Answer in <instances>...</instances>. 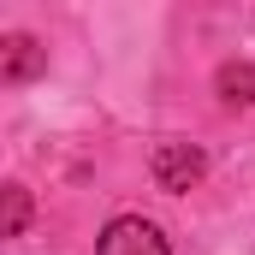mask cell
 I'll return each mask as SVG.
<instances>
[{
  "label": "cell",
  "instance_id": "cell-1",
  "mask_svg": "<svg viewBox=\"0 0 255 255\" xmlns=\"http://www.w3.org/2000/svg\"><path fill=\"white\" fill-rule=\"evenodd\" d=\"M95 255H172V244L160 238V226H154V220L125 214V220H113V226L101 232Z\"/></svg>",
  "mask_w": 255,
  "mask_h": 255
},
{
  "label": "cell",
  "instance_id": "cell-2",
  "mask_svg": "<svg viewBox=\"0 0 255 255\" xmlns=\"http://www.w3.org/2000/svg\"><path fill=\"white\" fill-rule=\"evenodd\" d=\"M148 172H154V184L160 190H196L202 184V172H208V160H202V148L196 142H160L154 148V160H148Z\"/></svg>",
  "mask_w": 255,
  "mask_h": 255
},
{
  "label": "cell",
  "instance_id": "cell-3",
  "mask_svg": "<svg viewBox=\"0 0 255 255\" xmlns=\"http://www.w3.org/2000/svg\"><path fill=\"white\" fill-rule=\"evenodd\" d=\"M30 71H42L36 36H6V42H0V77H6V83H24Z\"/></svg>",
  "mask_w": 255,
  "mask_h": 255
},
{
  "label": "cell",
  "instance_id": "cell-4",
  "mask_svg": "<svg viewBox=\"0 0 255 255\" xmlns=\"http://www.w3.org/2000/svg\"><path fill=\"white\" fill-rule=\"evenodd\" d=\"M214 83H220V101L226 107H255V65L250 60H226Z\"/></svg>",
  "mask_w": 255,
  "mask_h": 255
},
{
  "label": "cell",
  "instance_id": "cell-5",
  "mask_svg": "<svg viewBox=\"0 0 255 255\" xmlns=\"http://www.w3.org/2000/svg\"><path fill=\"white\" fill-rule=\"evenodd\" d=\"M30 226V190L24 184H6V238H18Z\"/></svg>",
  "mask_w": 255,
  "mask_h": 255
}]
</instances>
